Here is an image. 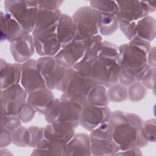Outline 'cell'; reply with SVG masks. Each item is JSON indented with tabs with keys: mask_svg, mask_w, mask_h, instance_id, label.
I'll return each mask as SVG.
<instances>
[{
	"mask_svg": "<svg viewBox=\"0 0 156 156\" xmlns=\"http://www.w3.org/2000/svg\"><path fill=\"white\" fill-rule=\"evenodd\" d=\"M147 61L148 65L151 68H156L155 60V47H151L147 55Z\"/></svg>",
	"mask_w": 156,
	"mask_h": 156,
	"instance_id": "42",
	"label": "cell"
},
{
	"mask_svg": "<svg viewBox=\"0 0 156 156\" xmlns=\"http://www.w3.org/2000/svg\"><path fill=\"white\" fill-rule=\"evenodd\" d=\"M96 85L95 82L83 76L74 68H70L55 90L62 93L60 97L78 102L83 107L87 104L89 92Z\"/></svg>",
	"mask_w": 156,
	"mask_h": 156,
	"instance_id": "3",
	"label": "cell"
},
{
	"mask_svg": "<svg viewBox=\"0 0 156 156\" xmlns=\"http://www.w3.org/2000/svg\"><path fill=\"white\" fill-rule=\"evenodd\" d=\"M156 68H149L143 75L141 83L147 88L155 91Z\"/></svg>",
	"mask_w": 156,
	"mask_h": 156,
	"instance_id": "36",
	"label": "cell"
},
{
	"mask_svg": "<svg viewBox=\"0 0 156 156\" xmlns=\"http://www.w3.org/2000/svg\"><path fill=\"white\" fill-rule=\"evenodd\" d=\"M140 148L132 147L124 151H119L115 155H142Z\"/></svg>",
	"mask_w": 156,
	"mask_h": 156,
	"instance_id": "41",
	"label": "cell"
},
{
	"mask_svg": "<svg viewBox=\"0 0 156 156\" xmlns=\"http://www.w3.org/2000/svg\"><path fill=\"white\" fill-rule=\"evenodd\" d=\"M135 37L151 43L156 37V21L148 15L136 21ZM134 37V38H135Z\"/></svg>",
	"mask_w": 156,
	"mask_h": 156,
	"instance_id": "25",
	"label": "cell"
},
{
	"mask_svg": "<svg viewBox=\"0 0 156 156\" xmlns=\"http://www.w3.org/2000/svg\"><path fill=\"white\" fill-rule=\"evenodd\" d=\"M128 87V99L132 102H139L143 100L147 93V89L141 83L135 82Z\"/></svg>",
	"mask_w": 156,
	"mask_h": 156,
	"instance_id": "32",
	"label": "cell"
},
{
	"mask_svg": "<svg viewBox=\"0 0 156 156\" xmlns=\"http://www.w3.org/2000/svg\"><path fill=\"white\" fill-rule=\"evenodd\" d=\"M0 16L1 42L11 43L20 34L23 29L10 13L1 11Z\"/></svg>",
	"mask_w": 156,
	"mask_h": 156,
	"instance_id": "21",
	"label": "cell"
},
{
	"mask_svg": "<svg viewBox=\"0 0 156 156\" xmlns=\"http://www.w3.org/2000/svg\"><path fill=\"white\" fill-rule=\"evenodd\" d=\"M119 29L125 37L129 40H132L134 37V30L136 24V21H118Z\"/></svg>",
	"mask_w": 156,
	"mask_h": 156,
	"instance_id": "37",
	"label": "cell"
},
{
	"mask_svg": "<svg viewBox=\"0 0 156 156\" xmlns=\"http://www.w3.org/2000/svg\"><path fill=\"white\" fill-rule=\"evenodd\" d=\"M10 51L16 63H23L30 59L36 52L32 34L23 30L20 34L10 43Z\"/></svg>",
	"mask_w": 156,
	"mask_h": 156,
	"instance_id": "12",
	"label": "cell"
},
{
	"mask_svg": "<svg viewBox=\"0 0 156 156\" xmlns=\"http://www.w3.org/2000/svg\"><path fill=\"white\" fill-rule=\"evenodd\" d=\"M119 29V23L116 16L100 14L98 23L99 34L103 36H110Z\"/></svg>",
	"mask_w": 156,
	"mask_h": 156,
	"instance_id": "27",
	"label": "cell"
},
{
	"mask_svg": "<svg viewBox=\"0 0 156 156\" xmlns=\"http://www.w3.org/2000/svg\"><path fill=\"white\" fill-rule=\"evenodd\" d=\"M112 113L108 106L99 107L87 104L82 107L79 126L91 132L102 124L110 122Z\"/></svg>",
	"mask_w": 156,
	"mask_h": 156,
	"instance_id": "11",
	"label": "cell"
},
{
	"mask_svg": "<svg viewBox=\"0 0 156 156\" xmlns=\"http://www.w3.org/2000/svg\"><path fill=\"white\" fill-rule=\"evenodd\" d=\"M63 13L60 9L47 10L39 9L32 35L39 34L57 27Z\"/></svg>",
	"mask_w": 156,
	"mask_h": 156,
	"instance_id": "19",
	"label": "cell"
},
{
	"mask_svg": "<svg viewBox=\"0 0 156 156\" xmlns=\"http://www.w3.org/2000/svg\"><path fill=\"white\" fill-rule=\"evenodd\" d=\"M110 102L118 103L128 99L127 86L118 82L107 88Z\"/></svg>",
	"mask_w": 156,
	"mask_h": 156,
	"instance_id": "30",
	"label": "cell"
},
{
	"mask_svg": "<svg viewBox=\"0 0 156 156\" xmlns=\"http://www.w3.org/2000/svg\"><path fill=\"white\" fill-rule=\"evenodd\" d=\"M82 105L78 102L60 97L54 98L49 104L44 114L45 121L49 123L63 122L73 124L76 129L79 126V120Z\"/></svg>",
	"mask_w": 156,
	"mask_h": 156,
	"instance_id": "4",
	"label": "cell"
},
{
	"mask_svg": "<svg viewBox=\"0 0 156 156\" xmlns=\"http://www.w3.org/2000/svg\"><path fill=\"white\" fill-rule=\"evenodd\" d=\"M56 27L41 34H32L34 40L35 52L40 57H54L62 48L57 36Z\"/></svg>",
	"mask_w": 156,
	"mask_h": 156,
	"instance_id": "16",
	"label": "cell"
},
{
	"mask_svg": "<svg viewBox=\"0 0 156 156\" xmlns=\"http://www.w3.org/2000/svg\"><path fill=\"white\" fill-rule=\"evenodd\" d=\"M4 5L5 12L10 13L23 30L32 34L38 11V1L5 0Z\"/></svg>",
	"mask_w": 156,
	"mask_h": 156,
	"instance_id": "5",
	"label": "cell"
},
{
	"mask_svg": "<svg viewBox=\"0 0 156 156\" xmlns=\"http://www.w3.org/2000/svg\"><path fill=\"white\" fill-rule=\"evenodd\" d=\"M151 47L149 42L136 37L118 46L119 83L129 86L141 81L151 68L147 64V55Z\"/></svg>",
	"mask_w": 156,
	"mask_h": 156,
	"instance_id": "1",
	"label": "cell"
},
{
	"mask_svg": "<svg viewBox=\"0 0 156 156\" xmlns=\"http://www.w3.org/2000/svg\"><path fill=\"white\" fill-rule=\"evenodd\" d=\"M116 2L119 7L116 15L118 21H136L154 12L156 9L155 1H121Z\"/></svg>",
	"mask_w": 156,
	"mask_h": 156,
	"instance_id": "9",
	"label": "cell"
},
{
	"mask_svg": "<svg viewBox=\"0 0 156 156\" xmlns=\"http://www.w3.org/2000/svg\"><path fill=\"white\" fill-rule=\"evenodd\" d=\"M27 94L20 83L1 90V115H19L27 102Z\"/></svg>",
	"mask_w": 156,
	"mask_h": 156,
	"instance_id": "8",
	"label": "cell"
},
{
	"mask_svg": "<svg viewBox=\"0 0 156 156\" xmlns=\"http://www.w3.org/2000/svg\"><path fill=\"white\" fill-rule=\"evenodd\" d=\"M12 143L11 131L3 129L0 130V147H6Z\"/></svg>",
	"mask_w": 156,
	"mask_h": 156,
	"instance_id": "40",
	"label": "cell"
},
{
	"mask_svg": "<svg viewBox=\"0 0 156 156\" xmlns=\"http://www.w3.org/2000/svg\"><path fill=\"white\" fill-rule=\"evenodd\" d=\"M93 156L115 155L119 151L110 122L104 123L90 132L89 135Z\"/></svg>",
	"mask_w": 156,
	"mask_h": 156,
	"instance_id": "6",
	"label": "cell"
},
{
	"mask_svg": "<svg viewBox=\"0 0 156 156\" xmlns=\"http://www.w3.org/2000/svg\"><path fill=\"white\" fill-rule=\"evenodd\" d=\"M110 103L107 89L104 85H96L89 92L87 96V104L107 107Z\"/></svg>",
	"mask_w": 156,
	"mask_h": 156,
	"instance_id": "26",
	"label": "cell"
},
{
	"mask_svg": "<svg viewBox=\"0 0 156 156\" xmlns=\"http://www.w3.org/2000/svg\"><path fill=\"white\" fill-rule=\"evenodd\" d=\"M21 63H8L3 58L0 61V88L5 90L20 83Z\"/></svg>",
	"mask_w": 156,
	"mask_h": 156,
	"instance_id": "18",
	"label": "cell"
},
{
	"mask_svg": "<svg viewBox=\"0 0 156 156\" xmlns=\"http://www.w3.org/2000/svg\"><path fill=\"white\" fill-rule=\"evenodd\" d=\"M56 33L62 48L73 41L77 35V30L72 16L63 13L56 27Z\"/></svg>",
	"mask_w": 156,
	"mask_h": 156,
	"instance_id": "20",
	"label": "cell"
},
{
	"mask_svg": "<svg viewBox=\"0 0 156 156\" xmlns=\"http://www.w3.org/2000/svg\"><path fill=\"white\" fill-rule=\"evenodd\" d=\"M55 98L52 90L45 88L27 94V102L40 115H44L49 103Z\"/></svg>",
	"mask_w": 156,
	"mask_h": 156,
	"instance_id": "23",
	"label": "cell"
},
{
	"mask_svg": "<svg viewBox=\"0 0 156 156\" xmlns=\"http://www.w3.org/2000/svg\"><path fill=\"white\" fill-rule=\"evenodd\" d=\"M99 17L100 13L90 5L78 8L72 16L77 30L75 40L84 41L98 35Z\"/></svg>",
	"mask_w": 156,
	"mask_h": 156,
	"instance_id": "7",
	"label": "cell"
},
{
	"mask_svg": "<svg viewBox=\"0 0 156 156\" xmlns=\"http://www.w3.org/2000/svg\"><path fill=\"white\" fill-rule=\"evenodd\" d=\"M63 3V1H38L39 9L47 10H57Z\"/></svg>",
	"mask_w": 156,
	"mask_h": 156,
	"instance_id": "39",
	"label": "cell"
},
{
	"mask_svg": "<svg viewBox=\"0 0 156 156\" xmlns=\"http://www.w3.org/2000/svg\"><path fill=\"white\" fill-rule=\"evenodd\" d=\"M21 85L29 94L34 91L47 88L45 81L37 65V60L30 58L21 63Z\"/></svg>",
	"mask_w": 156,
	"mask_h": 156,
	"instance_id": "14",
	"label": "cell"
},
{
	"mask_svg": "<svg viewBox=\"0 0 156 156\" xmlns=\"http://www.w3.org/2000/svg\"><path fill=\"white\" fill-rule=\"evenodd\" d=\"M22 122L19 116L14 115H1L0 129H6L12 131L22 126Z\"/></svg>",
	"mask_w": 156,
	"mask_h": 156,
	"instance_id": "34",
	"label": "cell"
},
{
	"mask_svg": "<svg viewBox=\"0 0 156 156\" xmlns=\"http://www.w3.org/2000/svg\"><path fill=\"white\" fill-rule=\"evenodd\" d=\"M12 143L20 147H28L29 132L28 129L23 126H21L11 131Z\"/></svg>",
	"mask_w": 156,
	"mask_h": 156,
	"instance_id": "31",
	"label": "cell"
},
{
	"mask_svg": "<svg viewBox=\"0 0 156 156\" xmlns=\"http://www.w3.org/2000/svg\"><path fill=\"white\" fill-rule=\"evenodd\" d=\"M73 68L97 85H104L106 81L107 69L98 57L88 59L82 58Z\"/></svg>",
	"mask_w": 156,
	"mask_h": 156,
	"instance_id": "13",
	"label": "cell"
},
{
	"mask_svg": "<svg viewBox=\"0 0 156 156\" xmlns=\"http://www.w3.org/2000/svg\"><path fill=\"white\" fill-rule=\"evenodd\" d=\"M85 52L83 42L74 40L71 43L62 48L54 56L57 62L68 68H73L84 56Z\"/></svg>",
	"mask_w": 156,
	"mask_h": 156,
	"instance_id": "17",
	"label": "cell"
},
{
	"mask_svg": "<svg viewBox=\"0 0 156 156\" xmlns=\"http://www.w3.org/2000/svg\"><path fill=\"white\" fill-rule=\"evenodd\" d=\"M110 123L119 151L132 147L141 149L148 144L143 132V120L139 115L115 110L112 113Z\"/></svg>",
	"mask_w": 156,
	"mask_h": 156,
	"instance_id": "2",
	"label": "cell"
},
{
	"mask_svg": "<svg viewBox=\"0 0 156 156\" xmlns=\"http://www.w3.org/2000/svg\"><path fill=\"white\" fill-rule=\"evenodd\" d=\"M37 113V111L27 102L18 116L23 123H28L34 119Z\"/></svg>",
	"mask_w": 156,
	"mask_h": 156,
	"instance_id": "38",
	"label": "cell"
},
{
	"mask_svg": "<svg viewBox=\"0 0 156 156\" xmlns=\"http://www.w3.org/2000/svg\"><path fill=\"white\" fill-rule=\"evenodd\" d=\"M82 41L83 42L85 49L83 58L87 59L98 58L103 41L102 36L98 34Z\"/></svg>",
	"mask_w": 156,
	"mask_h": 156,
	"instance_id": "29",
	"label": "cell"
},
{
	"mask_svg": "<svg viewBox=\"0 0 156 156\" xmlns=\"http://www.w3.org/2000/svg\"><path fill=\"white\" fill-rule=\"evenodd\" d=\"M90 6L100 14L116 16L119 12V7L115 1L92 0L90 1Z\"/></svg>",
	"mask_w": 156,
	"mask_h": 156,
	"instance_id": "28",
	"label": "cell"
},
{
	"mask_svg": "<svg viewBox=\"0 0 156 156\" xmlns=\"http://www.w3.org/2000/svg\"><path fill=\"white\" fill-rule=\"evenodd\" d=\"M155 128L156 120L155 118L143 121V132L145 138L149 143H155L156 141Z\"/></svg>",
	"mask_w": 156,
	"mask_h": 156,
	"instance_id": "35",
	"label": "cell"
},
{
	"mask_svg": "<svg viewBox=\"0 0 156 156\" xmlns=\"http://www.w3.org/2000/svg\"><path fill=\"white\" fill-rule=\"evenodd\" d=\"M29 132L28 147L35 148L41 142L44 137V127L31 126L27 128Z\"/></svg>",
	"mask_w": 156,
	"mask_h": 156,
	"instance_id": "33",
	"label": "cell"
},
{
	"mask_svg": "<svg viewBox=\"0 0 156 156\" xmlns=\"http://www.w3.org/2000/svg\"><path fill=\"white\" fill-rule=\"evenodd\" d=\"M37 65L46 87L51 90L56 89L68 69L59 64L52 56L39 57L37 60Z\"/></svg>",
	"mask_w": 156,
	"mask_h": 156,
	"instance_id": "10",
	"label": "cell"
},
{
	"mask_svg": "<svg viewBox=\"0 0 156 156\" xmlns=\"http://www.w3.org/2000/svg\"><path fill=\"white\" fill-rule=\"evenodd\" d=\"M98 58L105 65L107 71L120 69L119 48L116 44L108 41H103Z\"/></svg>",
	"mask_w": 156,
	"mask_h": 156,
	"instance_id": "24",
	"label": "cell"
},
{
	"mask_svg": "<svg viewBox=\"0 0 156 156\" xmlns=\"http://www.w3.org/2000/svg\"><path fill=\"white\" fill-rule=\"evenodd\" d=\"M67 144L63 138L44 131L43 140L34 148L30 155L65 156Z\"/></svg>",
	"mask_w": 156,
	"mask_h": 156,
	"instance_id": "15",
	"label": "cell"
},
{
	"mask_svg": "<svg viewBox=\"0 0 156 156\" xmlns=\"http://www.w3.org/2000/svg\"><path fill=\"white\" fill-rule=\"evenodd\" d=\"M68 155H91L89 135L76 133L66 145L65 156Z\"/></svg>",
	"mask_w": 156,
	"mask_h": 156,
	"instance_id": "22",
	"label": "cell"
}]
</instances>
